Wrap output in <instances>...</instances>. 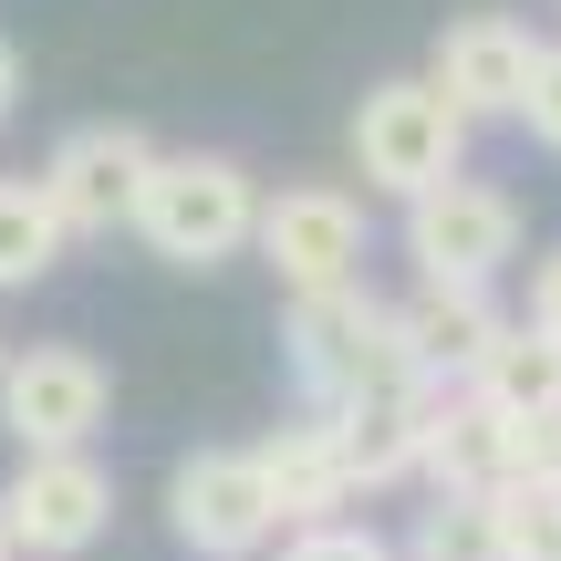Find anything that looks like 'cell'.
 Wrapping results in <instances>:
<instances>
[{"mask_svg":"<svg viewBox=\"0 0 561 561\" xmlns=\"http://www.w3.org/2000/svg\"><path fill=\"white\" fill-rule=\"evenodd\" d=\"M250 229H261V178H250L240 157H219V146H178L157 167H146V198H136V240L157 250L167 271H219L250 250Z\"/></svg>","mask_w":561,"mask_h":561,"instance_id":"1","label":"cell"},{"mask_svg":"<svg viewBox=\"0 0 561 561\" xmlns=\"http://www.w3.org/2000/svg\"><path fill=\"white\" fill-rule=\"evenodd\" d=\"M280 354H291V375H301V405H354V396H375V385L416 375L405 343H396V301H375L364 280L291 291V312H280Z\"/></svg>","mask_w":561,"mask_h":561,"instance_id":"2","label":"cell"},{"mask_svg":"<svg viewBox=\"0 0 561 561\" xmlns=\"http://www.w3.org/2000/svg\"><path fill=\"white\" fill-rule=\"evenodd\" d=\"M354 167H364L375 198H416V187L468 167V115L447 104L437 73H385L354 104Z\"/></svg>","mask_w":561,"mask_h":561,"instance_id":"3","label":"cell"},{"mask_svg":"<svg viewBox=\"0 0 561 561\" xmlns=\"http://www.w3.org/2000/svg\"><path fill=\"white\" fill-rule=\"evenodd\" d=\"M0 520H11L21 561H83L115 530V479H104L94 447H21L11 489H0Z\"/></svg>","mask_w":561,"mask_h":561,"instance_id":"4","label":"cell"},{"mask_svg":"<svg viewBox=\"0 0 561 561\" xmlns=\"http://www.w3.org/2000/svg\"><path fill=\"white\" fill-rule=\"evenodd\" d=\"M405 261H416V280H500L510 261H520V198L489 178H437L405 198Z\"/></svg>","mask_w":561,"mask_h":561,"instance_id":"5","label":"cell"},{"mask_svg":"<svg viewBox=\"0 0 561 561\" xmlns=\"http://www.w3.org/2000/svg\"><path fill=\"white\" fill-rule=\"evenodd\" d=\"M167 530L178 551L198 561H250L280 541V510H271V479L250 447H198V458L167 468Z\"/></svg>","mask_w":561,"mask_h":561,"instance_id":"6","label":"cell"},{"mask_svg":"<svg viewBox=\"0 0 561 561\" xmlns=\"http://www.w3.org/2000/svg\"><path fill=\"white\" fill-rule=\"evenodd\" d=\"M146 167H157V136L125 125V115H104V125H73V136L42 157V187H53V208H62L73 240H115V229H136Z\"/></svg>","mask_w":561,"mask_h":561,"instance_id":"7","label":"cell"},{"mask_svg":"<svg viewBox=\"0 0 561 561\" xmlns=\"http://www.w3.org/2000/svg\"><path fill=\"white\" fill-rule=\"evenodd\" d=\"M250 250L271 261L280 291H333V280H364V198H354V187H322V178L271 187Z\"/></svg>","mask_w":561,"mask_h":561,"instance_id":"8","label":"cell"},{"mask_svg":"<svg viewBox=\"0 0 561 561\" xmlns=\"http://www.w3.org/2000/svg\"><path fill=\"white\" fill-rule=\"evenodd\" d=\"M104 416H115V375L83 343L0 354V426H11V447H94Z\"/></svg>","mask_w":561,"mask_h":561,"instance_id":"9","label":"cell"},{"mask_svg":"<svg viewBox=\"0 0 561 561\" xmlns=\"http://www.w3.org/2000/svg\"><path fill=\"white\" fill-rule=\"evenodd\" d=\"M530 62H541V32H530L520 11H458L437 32V53H426V73L447 83V104H458L468 125H489V115H520Z\"/></svg>","mask_w":561,"mask_h":561,"instance_id":"10","label":"cell"},{"mask_svg":"<svg viewBox=\"0 0 561 561\" xmlns=\"http://www.w3.org/2000/svg\"><path fill=\"white\" fill-rule=\"evenodd\" d=\"M500 333H510V312L489 301V280H416V301H396V343L426 385H468Z\"/></svg>","mask_w":561,"mask_h":561,"instance_id":"11","label":"cell"},{"mask_svg":"<svg viewBox=\"0 0 561 561\" xmlns=\"http://www.w3.org/2000/svg\"><path fill=\"white\" fill-rule=\"evenodd\" d=\"M261 479H271V510H280V530H301V520H333V510H354L364 489H354V458H343V426L322 416V405H301V416H280L261 447Z\"/></svg>","mask_w":561,"mask_h":561,"instance_id":"12","label":"cell"},{"mask_svg":"<svg viewBox=\"0 0 561 561\" xmlns=\"http://www.w3.org/2000/svg\"><path fill=\"white\" fill-rule=\"evenodd\" d=\"M343 426V458H354V489H396L426 468V416H437V385L405 375V385H375L354 405H322Z\"/></svg>","mask_w":561,"mask_h":561,"instance_id":"13","label":"cell"},{"mask_svg":"<svg viewBox=\"0 0 561 561\" xmlns=\"http://www.w3.org/2000/svg\"><path fill=\"white\" fill-rule=\"evenodd\" d=\"M426 489H500L510 479V405H489L479 385H437L426 416Z\"/></svg>","mask_w":561,"mask_h":561,"instance_id":"14","label":"cell"},{"mask_svg":"<svg viewBox=\"0 0 561 561\" xmlns=\"http://www.w3.org/2000/svg\"><path fill=\"white\" fill-rule=\"evenodd\" d=\"M62 250H73V229H62L53 187H42V178H0V291H32V280H53Z\"/></svg>","mask_w":561,"mask_h":561,"instance_id":"15","label":"cell"},{"mask_svg":"<svg viewBox=\"0 0 561 561\" xmlns=\"http://www.w3.org/2000/svg\"><path fill=\"white\" fill-rule=\"evenodd\" d=\"M468 385H479L489 405H510V416H530V405L561 396V343L541 333V322H510V333L479 354V375H468Z\"/></svg>","mask_w":561,"mask_h":561,"instance_id":"16","label":"cell"},{"mask_svg":"<svg viewBox=\"0 0 561 561\" xmlns=\"http://www.w3.org/2000/svg\"><path fill=\"white\" fill-rule=\"evenodd\" d=\"M489 541H500V561H561V479H500Z\"/></svg>","mask_w":561,"mask_h":561,"instance_id":"17","label":"cell"},{"mask_svg":"<svg viewBox=\"0 0 561 561\" xmlns=\"http://www.w3.org/2000/svg\"><path fill=\"white\" fill-rule=\"evenodd\" d=\"M405 561H500V541H489V489H437V510L416 520Z\"/></svg>","mask_w":561,"mask_h":561,"instance_id":"18","label":"cell"},{"mask_svg":"<svg viewBox=\"0 0 561 561\" xmlns=\"http://www.w3.org/2000/svg\"><path fill=\"white\" fill-rule=\"evenodd\" d=\"M280 561H405V551L385 541L375 520H343V510H333V520H301L291 541H280Z\"/></svg>","mask_w":561,"mask_h":561,"instance_id":"19","label":"cell"},{"mask_svg":"<svg viewBox=\"0 0 561 561\" xmlns=\"http://www.w3.org/2000/svg\"><path fill=\"white\" fill-rule=\"evenodd\" d=\"M510 479H561V396L510 416Z\"/></svg>","mask_w":561,"mask_h":561,"instance_id":"20","label":"cell"},{"mask_svg":"<svg viewBox=\"0 0 561 561\" xmlns=\"http://www.w3.org/2000/svg\"><path fill=\"white\" fill-rule=\"evenodd\" d=\"M520 125H530V146H551V157H561V42H541V62H530Z\"/></svg>","mask_w":561,"mask_h":561,"instance_id":"21","label":"cell"},{"mask_svg":"<svg viewBox=\"0 0 561 561\" xmlns=\"http://www.w3.org/2000/svg\"><path fill=\"white\" fill-rule=\"evenodd\" d=\"M520 322H541V333L561 343V250H551V261H530V312Z\"/></svg>","mask_w":561,"mask_h":561,"instance_id":"22","label":"cell"},{"mask_svg":"<svg viewBox=\"0 0 561 561\" xmlns=\"http://www.w3.org/2000/svg\"><path fill=\"white\" fill-rule=\"evenodd\" d=\"M11 104H21V53L0 42V125H11Z\"/></svg>","mask_w":561,"mask_h":561,"instance_id":"23","label":"cell"},{"mask_svg":"<svg viewBox=\"0 0 561 561\" xmlns=\"http://www.w3.org/2000/svg\"><path fill=\"white\" fill-rule=\"evenodd\" d=\"M0 561H21V551H11V520H0Z\"/></svg>","mask_w":561,"mask_h":561,"instance_id":"24","label":"cell"}]
</instances>
